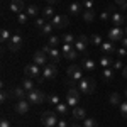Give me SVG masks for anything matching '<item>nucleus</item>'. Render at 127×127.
Masks as SVG:
<instances>
[{
  "mask_svg": "<svg viewBox=\"0 0 127 127\" xmlns=\"http://www.w3.org/2000/svg\"><path fill=\"white\" fill-rule=\"evenodd\" d=\"M59 115L56 112H51V110H46V112H42V115H41V124L42 127H56L58 126V120H59Z\"/></svg>",
  "mask_w": 127,
  "mask_h": 127,
  "instance_id": "nucleus-1",
  "label": "nucleus"
},
{
  "mask_svg": "<svg viewBox=\"0 0 127 127\" xmlns=\"http://www.w3.org/2000/svg\"><path fill=\"white\" fill-rule=\"evenodd\" d=\"M27 100L31 102V105H41V103H44V102L48 100V97L44 95V92L34 88V90L27 92Z\"/></svg>",
  "mask_w": 127,
  "mask_h": 127,
  "instance_id": "nucleus-2",
  "label": "nucleus"
},
{
  "mask_svg": "<svg viewBox=\"0 0 127 127\" xmlns=\"http://www.w3.org/2000/svg\"><path fill=\"white\" fill-rule=\"evenodd\" d=\"M78 90L85 95H92L95 92V80L93 78H88V76H83L80 80V85H78Z\"/></svg>",
  "mask_w": 127,
  "mask_h": 127,
  "instance_id": "nucleus-3",
  "label": "nucleus"
},
{
  "mask_svg": "<svg viewBox=\"0 0 127 127\" xmlns=\"http://www.w3.org/2000/svg\"><path fill=\"white\" fill-rule=\"evenodd\" d=\"M24 73H26V76H29V78H37V83H42L44 78H42V73H41L39 66L36 64V63H31L27 64L26 68H24Z\"/></svg>",
  "mask_w": 127,
  "mask_h": 127,
  "instance_id": "nucleus-4",
  "label": "nucleus"
},
{
  "mask_svg": "<svg viewBox=\"0 0 127 127\" xmlns=\"http://www.w3.org/2000/svg\"><path fill=\"white\" fill-rule=\"evenodd\" d=\"M80 97H81V92H80L78 88L71 87L68 90V93H66V103H68L69 107H78V102H80Z\"/></svg>",
  "mask_w": 127,
  "mask_h": 127,
  "instance_id": "nucleus-5",
  "label": "nucleus"
},
{
  "mask_svg": "<svg viewBox=\"0 0 127 127\" xmlns=\"http://www.w3.org/2000/svg\"><path fill=\"white\" fill-rule=\"evenodd\" d=\"M66 75H68V78H71V81H80L83 78V68L80 64H71L66 69Z\"/></svg>",
  "mask_w": 127,
  "mask_h": 127,
  "instance_id": "nucleus-6",
  "label": "nucleus"
},
{
  "mask_svg": "<svg viewBox=\"0 0 127 127\" xmlns=\"http://www.w3.org/2000/svg\"><path fill=\"white\" fill-rule=\"evenodd\" d=\"M41 49H42V51H44V53L49 56V59H51L53 63H56V64H58L59 61H61V58H63V53H61L58 48H51V46H48V44H46L44 48H41Z\"/></svg>",
  "mask_w": 127,
  "mask_h": 127,
  "instance_id": "nucleus-7",
  "label": "nucleus"
},
{
  "mask_svg": "<svg viewBox=\"0 0 127 127\" xmlns=\"http://www.w3.org/2000/svg\"><path fill=\"white\" fill-rule=\"evenodd\" d=\"M22 44H24L22 36H20V34H14V36L10 37V41L7 42V48H9V51H12V53H17V51L22 48Z\"/></svg>",
  "mask_w": 127,
  "mask_h": 127,
  "instance_id": "nucleus-8",
  "label": "nucleus"
},
{
  "mask_svg": "<svg viewBox=\"0 0 127 127\" xmlns=\"http://www.w3.org/2000/svg\"><path fill=\"white\" fill-rule=\"evenodd\" d=\"M51 24L54 26V29H63V27H66L69 24V19H68V15H64V14H58V15H54L51 19Z\"/></svg>",
  "mask_w": 127,
  "mask_h": 127,
  "instance_id": "nucleus-9",
  "label": "nucleus"
},
{
  "mask_svg": "<svg viewBox=\"0 0 127 127\" xmlns=\"http://www.w3.org/2000/svg\"><path fill=\"white\" fill-rule=\"evenodd\" d=\"M56 75H58L56 63H48L44 66V69H42V78L44 80H53V78H56Z\"/></svg>",
  "mask_w": 127,
  "mask_h": 127,
  "instance_id": "nucleus-10",
  "label": "nucleus"
},
{
  "mask_svg": "<svg viewBox=\"0 0 127 127\" xmlns=\"http://www.w3.org/2000/svg\"><path fill=\"white\" fill-rule=\"evenodd\" d=\"M124 37H126V31L122 29V27H112V29L108 31V41H112V42L122 41Z\"/></svg>",
  "mask_w": 127,
  "mask_h": 127,
  "instance_id": "nucleus-11",
  "label": "nucleus"
},
{
  "mask_svg": "<svg viewBox=\"0 0 127 127\" xmlns=\"http://www.w3.org/2000/svg\"><path fill=\"white\" fill-rule=\"evenodd\" d=\"M48 59H49V56L42 51V49H39V51L34 53V56H32V63H36L37 66H46V64H48Z\"/></svg>",
  "mask_w": 127,
  "mask_h": 127,
  "instance_id": "nucleus-12",
  "label": "nucleus"
},
{
  "mask_svg": "<svg viewBox=\"0 0 127 127\" xmlns=\"http://www.w3.org/2000/svg\"><path fill=\"white\" fill-rule=\"evenodd\" d=\"M14 110H15L17 114H20V115H24V114H27V112L31 110V102L27 100V98L17 100V103L14 105Z\"/></svg>",
  "mask_w": 127,
  "mask_h": 127,
  "instance_id": "nucleus-13",
  "label": "nucleus"
},
{
  "mask_svg": "<svg viewBox=\"0 0 127 127\" xmlns=\"http://www.w3.org/2000/svg\"><path fill=\"white\" fill-rule=\"evenodd\" d=\"M88 42H90V39H88L87 36H78L76 37V41H75V49L78 51V53H87V48H88Z\"/></svg>",
  "mask_w": 127,
  "mask_h": 127,
  "instance_id": "nucleus-14",
  "label": "nucleus"
},
{
  "mask_svg": "<svg viewBox=\"0 0 127 127\" xmlns=\"http://www.w3.org/2000/svg\"><path fill=\"white\" fill-rule=\"evenodd\" d=\"M26 10L24 7V0H10V12H14V14H22Z\"/></svg>",
  "mask_w": 127,
  "mask_h": 127,
  "instance_id": "nucleus-15",
  "label": "nucleus"
},
{
  "mask_svg": "<svg viewBox=\"0 0 127 127\" xmlns=\"http://www.w3.org/2000/svg\"><path fill=\"white\" fill-rule=\"evenodd\" d=\"M110 20H112L114 27H122V24L126 22V17H124L122 14H119V12H112V15H110Z\"/></svg>",
  "mask_w": 127,
  "mask_h": 127,
  "instance_id": "nucleus-16",
  "label": "nucleus"
},
{
  "mask_svg": "<svg viewBox=\"0 0 127 127\" xmlns=\"http://www.w3.org/2000/svg\"><path fill=\"white\" fill-rule=\"evenodd\" d=\"M10 93H12V98H17V100H24V98H27V92H26L22 87L12 88V90H10Z\"/></svg>",
  "mask_w": 127,
  "mask_h": 127,
  "instance_id": "nucleus-17",
  "label": "nucleus"
},
{
  "mask_svg": "<svg viewBox=\"0 0 127 127\" xmlns=\"http://www.w3.org/2000/svg\"><path fill=\"white\" fill-rule=\"evenodd\" d=\"M100 48H102V51H103L105 54H112V53H117V48H115V44H114L112 41H103Z\"/></svg>",
  "mask_w": 127,
  "mask_h": 127,
  "instance_id": "nucleus-18",
  "label": "nucleus"
},
{
  "mask_svg": "<svg viewBox=\"0 0 127 127\" xmlns=\"http://www.w3.org/2000/svg\"><path fill=\"white\" fill-rule=\"evenodd\" d=\"M71 114H73V117L75 119H78V120H83V119H87V110L83 107H75L73 110H71Z\"/></svg>",
  "mask_w": 127,
  "mask_h": 127,
  "instance_id": "nucleus-19",
  "label": "nucleus"
},
{
  "mask_svg": "<svg viewBox=\"0 0 127 127\" xmlns=\"http://www.w3.org/2000/svg\"><path fill=\"white\" fill-rule=\"evenodd\" d=\"M108 102H110V105H114V107H119V105L122 103L120 93H119V92H112V93L108 95Z\"/></svg>",
  "mask_w": 127,
  "mask_h": 127,
  "instance_id": "nucleus-20",
  "label": "nucleus"
},
{
  "mask_svg": "<svg viewBox=\"0 0 127 127\" xmlns=\"http://www.w3.org/2000/svg\"><path fill=\"white\" fill-rule=\"evenodd\" d=\"M68 103H63V102H59L58 105L54 107V112L58 114L59 117H66V114H68Z\"/></svg>",
  "mask_w": 127,
  "mask_h": 127,
  "instance_id": "nucleus-21",
  "label": "nucleus"
},
{
  "mask_svg": "<svg viewBox=\"0 0 127 127\" xmlns=\"http://www.w3.org/2000/svg\"><path fill=\"white\" fill-rule=\"evenodd\" d=\"M81 7H83V5L78 3V2H71V3L68 5V12L71 14V15H78L80 12H81Z\"/></svg>",
  "mask_w": 127,
  "mask_h": 127,
  "instance_id": "nucleus-22",
  "label": "nucleus"
},
{
  "mask_svg": "<svg viewBox=\"0 0 127 127\" xmlns=\"http://www.w3.org/2000/svg\"><path fill=\"white\" fill-rule=\"evenodd\" d=\"M80 66L85 69V71H93V69H95V61H93V59H90V58H85L83 61H81V64H80Z\"/></svg>",
  "mask_w": 127,
  "mask_h": 127,
  "instance_id": "nucleus-23",
  "label": "nucleus"
},
{
  "mask_svg": "<svg viewBox=\"0 0 127 127\" xmlns=\"http://www.w3.org/2000/svg\"><path fill=\"white\" fill-rule=\"evenodd\" d=\"M81 15H83V20H85V22H93V20H95V10L93 9H85Z\"/></svg>",
  "mask_w": 127,
  "mask_h": 127,
  "instance_id": "nucleus-24",
  "label": "nucleus"
},
{
  "mask_svg": "<svg viewBox=\"0 0 127 127\" xmlns=\"http://www.w3.org/2000/svg\"><path fill=\"white\" fill-rule=\"evenodd\" d=\"M54 15H56V14H54L53 5H48V7H44V9H42V17H44V19H49V20H51Z\"/></svg>",
  "mask_w": 127,
  "mask_h": 127,
  "instance_id": "nucleus-25",
  "label": "nucleus"
},
{
  "mask_svg": "<svg viewBox=\"0 0 127 127\" xmlns=\"http://www.w3.org/2000/svg\"><path fill=\"white\" fill-rule=\"evenodd\" d=\"M114 75H115V69H112V68H103V71H102V78L107 80V81H110L114 78Z\"/></svg>",
  "mask_w": 127,
  "mask_h": 127,
  "instance_id": "nucleus-26",
  "label": "nucleus"
},
{
  "mask_svg": "<svg viewBox=\"0 0 127 127\" xmlns=\"http://www.w3.org/2000/svg\"><path fill=\"white\" fill-rule=\"evenodd\" d=\"M22 88L26 90V92H31V90H34V81H32V78H24V81H22Z\"/></svg>",
  "mask_w": 127,
  "mask_h": 127,
  "instance_id": "nucleus-27",
  "label": "nucleus"
},
{
  "mask_svg": "<svg viewBox=\"0 0 127 127\" xmlns=\"http://www.w3.org/2000/svg\"><path fill=\"white\" fill-rule=\"evenodd\" d=\"M53 29H54V26H53V24H51V20H49V22H46V26L41 29V36H51Z\"/></svg>",
  "mask_w": 127,
  "mask_h": 127,
  "instance_id": "nucleus-28",
  "label": "nucleus"
},
{
  "mask_svg": "<svg viewBox=\"0 0 127 127\" xmlns=\"http://www.w3.org/2000/svg\"><path fill=\"white\" fill-rule=\"evenodd\" d=\"M10 37H12V36H10V31L9 29H5V27H3V29L0 31V41H2L3 44H5V42H9Z\"/></svg>",
  "mask_w": 127,
  "mask_h": 127,
  "instance_id": "nucleus-29",
  "label": "nucleus"
},
{
  "mask_svg": "<svg viewBox=\"0 0 127 127\" xmlns=\"http://www.w3.org/2000/svg\"><path fill=\"white\" fill-rule=\"evenodd\" d=\"M100 64H102L103 68H110V66L114 64V61H112V58H108V56H105V54H103V56L100 58Z\"/></svg>",
  "mask_w": 127,
  "mask_h": 127,
  "instance_id": "nucleus-30",
  "label": "nucleus"
},
{
  "mask_svg": "<svg viewBox=\"0 0 127 127\" xmlns=\"http://www.w3.org/2000/svg\"><path fill=\"white\" fill-rule=\"evenodd\" d=\"M37 12H39L37 5H29V7L26 9V14H27L29 17H37Z\"/></svg>",
  "mask_w": 127,
  "mask_h": 127,
  "instance_id": "nucleus-31",
  "label": "nucleus"
},
{
  "mask_svg": "<svg viewBox=\"0 0 127 127\" xmlns=\"http://www.w3.org/2000/svg\"><path fill=\"white\" fill-rule=\"evenodd\" d=\"M59 102H61V100H59V95H56V93H51V95L48 97V103L53 105V107H56Z\"/></svg>",
  "mask_w": 127,
  "mask_h": 127,
  "instance_id": "nucleus-32",
  "label": "nucleus"
},
{
  "mask_svg": "<svg viewBox=\"0 0 127 127\" xmlns=\"http://www.w3.org/2000/svg\"><path fill=\"white\" fill-rule=\"evenodd\" d=\"M83 127H98V124L93 117H87L83 119Z\"/></svg>",
  "mask_w": 127,
  "mask_h": 127,
  "instance_id": "nucleus-33",
  "label": "nucleus"
},
{
  "mask_svg": "<svg viewBox=\"0 0 127 127\" xmlns=\"http://www.w3.org/2000/svg\"><path fill=\"white\" fill-rule=\"evenodd\" d=\"M59 42H61V37H58V36H51L48 41V46H51V48H58Z\"/></svg>",
  "mask_w": 127,
  "mask_h": 127,
  "instance_id": "nucleus-34",
  "label": "nucleus"
},
{
  "mask_svg": "<svg viewBox=\"0 0 127 127\" xmlns=\"http://www.w3.org/2000/svg\"><path fill=\"white\" fill-rule=\"evenodd\" d=\"M9 98H12V93H10V90H2V93H0V102H2V103H5Z\"/></svg>",
  "mask_w": 127,
  "mask_h": 127,
  "instance_id": "nucleus-35",
  "label": "nucleus"
},
{
  "mask_svg": "<svg viewBox=\"0 0 127 127\" xmlns=\"http://www.w3.org/2000/svg\"><path fill=\"white\" fill-rule=\"evenodd\" d=\"M61 41H63L64 44H75V41H76V37H75L73 34H64Z\"/></svg>",
  "mask_w": 127,
  "mask_h": 127,
  "instance_id": "nucleus-36",
  "label": "nucleus"
},
{
  "mask_svg": "<svg viewBox=\"0 0 127 127\" xmlns=\"http://www.w3.org/2000/svg\"><path fill=\"white\" fill-rule=\"evenodd\" d=\"M90 42H92L93 46H102V42H103V41H102V36L93 34V36H92V39H90Z\"/></svg>",
  "mask_w": 127,
  "mask_h": 127,
  "instance_id": "nucleus-37",
  "label": "nucleus"
},
{
  "mask_svg": "<svg viewBox=\"0 0 127 127\" xmlns=\"http://www.w3.org/2000/svg\"><path fill=\"white\" fill-rule=\"evenodd\" d=\"M27 20H29V15H27L26 12H22V14L17 15V22H19V24H27Z\"/></svg>",
  "mask_w": 127,
  "mask_h": 127,
  "instance_id": "nucleus-38",
  "label": "nucleus"
},
{
  "mask_svg": "<svg viewBox=\"0 0 127 127\" xmlns=\"http://www.w3.org/2000/svg\"><path fill=\"white\" fill-rule=\"evenodd\" d=\"M73 49H75V44H64V42H63L61 53H63V56H64V54H68L69 51H73Z\"/></svg>",
  "mask_w": 127,
  "mask_h": 127,
  "instance_id": "nucleus-39",
  "label": "nucleus"
},
{
  "mask_svg": "<svg viewBox=\"0 0 127 127\" xmlns=\"http://www.w3.org/2000/svg\"><path fill=\"white\" fill-rule=\"evenodd\" d=\"M64 58H66V59H69V61H75V59L78 58V51H76V49L69 51L68 54H64Z\"/></svg>",
  "mask_w": 127,
  "mask_h": 127,
  "instance_id": "nucleus-40",
  "label": "nucleus"
},
{
  "mask_svg": "<svg viewBox=\"0 0 127 127\" xmlns=\"http://www.w3.org/2000/svg\"><path fill=\"white\" fill-rule=\"evenodd\" d=\"M119 110H120L122 117H124V119H127V100H126V102H122V103L119 105Z\"/></svg>",
  "mask_w": 127,
  "mask_h": 127,
  "instance_id": "nucleus-41",
  "label": "nucleus"
},
{
  "mask_svg": "<svg viewBox=\"0 0 127 127\" xmlns=\"http://www.w3.org/2000/svg\"><path fill=\"white\" fill-rule=\"evenodd\" d=\"M34 24H36V27H37V29L41 31V29H42V27H44V26H46V19H44V17H37Z\"/></svg>",
  "mask_w": 127,
  "mask_h": 127,
  "instance_id": "nucleus-42",
  "label": "nucleus"
},
{
  "mask_svg": "<svg viewBox=\"0 0 127 127\" xmlns=\"http://www.w3.org/2000/svg\"><path fill=\"white\" fill-rule=\"evenodd\" d=\"M112 66H114V69H124L126 64H124L120 59H117V61H114V64H112Z\"/></svg>",
  "mask_w": 127,
  "mask_h": 127,
  "instance_id": "nucleus-43",
  "label": "nucleus"
},
{
  "mask_svg": "<svg viewBox=\"0 0 127 127\" xmlns=\"http://www.w3.org/2000/svg\"><path fill=\"white\" fill-rule=\"evenodd\" d=\"M0 127H10V120L7 117H2V120H0Z\"/></svg>",
  "mask_w": 127,
  "mask_h": 127,
  "instance_id": "nucleus-44",
  "label": "nucleus"
},
{
  "mask_svg": "<svg viewBox=\"0 0 127 127\" xmlns=\"http://www.w3.org/2000/svg\"><path fill=\"white\" fill-rule=\"evenodd\" d=\"M56 127H69V126H68V122H66V119L61 117V119L58 120V126H56Z\"/></svg>",
  "mask_w": 127,
  "mask_h": 127,
  "instance_id": "nucleus-45",
  "label": "nucleus"
},
{
  "mask_svg": "<svg viewBox=\"0 0 127 127\" xmlns=\"http://www.w3.org/2000/svg\"><path fill=\"white\" fill-rule=\"evenodd\" d=\"M115 3H117L120 9H124V10L127 9V0H115Z\"/></svg>",
  "mask_w": 127,
  "mask_h": 127,
  "instance_id": "nucleus-46",
  "label": "nucleus"
},
{
  "mask_svg": "<svg viewBox=\"0 0 127 127\" xmlns=\"http://www.w3.org/2000/svg\"><path fill=\"white\" fill-rule=\"evenodd\" d=\"M83 7L85 9H93V0H83Z\"/></svg>",
  "mask_w": 127,
  "mask_h": 127,
  "instance_id": "nucleus-47",
  "label": "nucleus"
},
{
  "mask_svg": "<svg viewBox=\"0 0 127 127\" xmlns=\"http://www.w3.org/2000/svg\"><path fill=\"white\" fill-rule=\"evenodd\" d=\"M117 53H119V56H127V49L126 48H119Z\"/></svg>",
  "mask_w": 127,
  "mask_h": 127,
  "instance_id": "nucleus-48",
  "label": "nucleus"
},
{
  "mask_svg": "<svg viewBox=\"0 0 127 127\" xmlns=\"http://www.w3.org/2000/svg\"><path fill=\"white\" fill-rule=\"evenodd\" d=\"M120 42H122V48H126V49H127V36H126V37H124L122 41H120Z\"/></svg>",
  "mask_w": 127,
  "mask_h": 127,
  "instance_id": "nucleus-49",
  "label": "nucleus"
},
{
  "mask_svg": "<svg viewBox=\"0 0 127 127\" xmlns=\"http://www.w3.org/2000/svg\"><path fill=\"white\" fill-rule=\"evenodd\" d=\"M122 75H124V78H127V64L124 66V69H122Z\"/></svg>",
  "mask_w": 127,
  "mask_h": 127,
  "instance_id": "nucleus-50",
  "label": "nucleus"
},
{
  "mask_svg": "<svg viewBox=\"0 0 127 127\" xmlns=\"http://www.w3.org/2000/svg\"><path fill=\"white\" fill-rule=\"evenodd\" d=\"M46 2H49V3L53 5V3H56V2H59V0H46Z\"/></svg>",
  "mask_w": 127,
  "mask_h": 127,
  "instance_id": "nucleus-51",
  "label": "nucleus"
},
{
  "mask_svg": "<svg viewBox=\"0 0 127 127\" xmlns=\"http://www.w3.org/2000/svg\"><path fill=\"white\" fill-rule=\"evenodd\" d=\"M69 127H83V126H78V124H73V126H69Z\"/></svg>",
  "mask_w": 127,
  "mask_h": 127,
  "instance_id": "nucleus-52",
  "label": "nucleus"
},
{
  "mask_svg": "<svg viewBox=\"0 0 127 127\" xmlns=\"http://www.w3.org/2000/svg\"><path fill=\"white\" fill-rule=\"evenodd\" d=\"M124 31H126V36H127V27H126V29H124Z\"/></svg>",
  "mask_w": 127,
  "mask_h": 127,
  "instance_id": "nucleus-53",
  "label": "nucleus"
},
{
  "mask_svg": "<svg viewBox=\"0 0 127 127\" xmlns=\"http://www.w3.org/2000/svg\"><path fill=\"white\" fill-rule=\"evenodd\" d=\"M126 97H127V88H126Z\"/></svg>",
  "mask_w": 127,
  "mask_h": 127,
  "instance_id": "nucleus-54",
  "label": "nucleus"
}]
</instances>
